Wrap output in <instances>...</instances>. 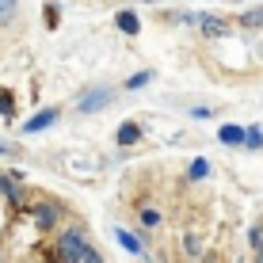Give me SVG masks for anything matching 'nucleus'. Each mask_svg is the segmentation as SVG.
I'll use <instances>...</instances> for the list:
<instances>
[{"label": "nucleus", "mask_w": 263, "mask_h": 263, "mask_svg": "<svg viewBox=\"0 0 263 263\" xmlns=\"http://www.w3.org/2000/svg\"><path fill=\"white\" fill-rule=\"evenodd\" d=\"M88 244H92V229H88L80 217H72V221H65V225H61V229L46 240L42 256H46V263H80Z\"/></svg>", "instance_id": "nucleus-1"}, {"label": "nucleus", "mask_w": 263, "mask_h": 263, "mask_svg": "<svg viewBox=\"0 0 263 263\" xmlns=\"http://www.w3.org/2000/svg\"><path fill=\"white\" fill-rule=\"evenodd\" d=\"M27 221H31V229L34 233H42V237H53V233L61 229L65 221H72V206L65 202V198H58V195H42L39 191V198H31V206H27Z\"/></svg>", "instance_id": "nucleus-2"}, {"label": "nucleus", "mask_w": 263, "mask_h": 263, "mask_svg": "<svg viewBox=\"0 0 263 263\" xmlns=\"http://www.w3.org/2000/svg\"><path fill=\"white\" fill-rule=\"evenodd\" d=\"M122 88H115V84H107V80H99V84H88L84 92H77V99H72V111L77 115H103L107 107L119 99Z\"/></svg>", "instance_id": "nucleus-3"}, {"label": "nucleus", "mask_w": 263, "mask_h": 263, "mask_svg": "<svg viewBox=\"0 0 263 263\" xmlns=\"http://www.w3.org/2000/svg\"><path fill=\"white\" fill-rule=\"evenodd\" d=\"M31 195H34V191H27V183H20L8 168H0V198H4V206H8L12 214H27Z\"/></svg>", "instance_id": "nucleus-4"}, {"label": "nucleus", "mask_w": 263, "mask_h": 263, "mask_svg": "<svg viewBox=\"0 0 263 263\" xmlns=\"http://www.w3.org/2000/svg\"><path fill=\"white\" fill-rule=\"evenodd\" d=\"M198 39L202 42H225L237 27H233L229 15H221V12H210V8H202V15H198Z\"/></svg>", "instance_id": "nucleus-5"}, {"label": "nucleus", "mask_w": 263, "mask_h": 263, "mask_svg": "<svg viewBox=\"0 0 263 263\" xmlns=\"http://www.w3.org/2000/svg\"><path fill=\"white\" fill-rule=\"evenodd\" d=\"M111 237H115V244H119L126 256H134V259H149V244L141 240V233H138V229H130V225H115Z\"/></svg>", "instance_id": "nucleus-6"}, {"label": "nucleus", "mask_w": 263, "mask_h": 263, "mask_svg": "<svg viewBox=\"0 0 263 263\" xmlns=\"http://www.w3.org/2000/svg\"><path fill=\"white\" fill-rule=\"evenodd\" d=\"M58 122H61V107L50 103V107H39L34 115H27L20 122V134H42V130H50V126H58Z\"/></svg>", "instance_id": "nucleus-7"}, {"label": "nucleus", "mask_w": 263, "mask_h": 263, "mask_svg": "<svg viewBox=\"0 0 263 263\" xmlns=\"http://www.w3.org/2000/svg\"><path fill=\"white\" fill-rule=\"evenodd\" d=\"M145 141V126L138 119H122L115 126V149H134V145Z\"/></svg>", "instance_id": "nucleus-8"}, {"label": "nucleus", "mask_w": 263, "mask_h": 263, "mask_svg": "<svg viewBox=\"0 0 263 263\" xmlns=\"http://www.w3.org/2000/svg\"><path fill=\"white\" fill-rule=\"evenodd\" d=\"M115 31H119V34H126V39H138V34H141V15L134 12L130 4L115 8Z\"/></svg>", "instance_id": "nucleus-9"}, {"label": "nucleus", "mask_w": 263, "mask_h": 263, "mask_svg": "<svg viewBox=\"0 0 263 263\" xmlns=\"http://www.w3.org/2000/svg\"><path fill=\"white\" fill-rule=\"evenodd\" d=\"M198 15H202V8H183V4H172L168 12H160V20L172 23V27H198Z\"/></svg>", "instance_id": "nucleus-10"}, {"label": "nucleus", "mask_w": 263, "mask_h": 263, "mask_svg": "<svg viewBox=\"0 0 263 263\" xmlns=\"http://www.w3.org/2000/svg\"><path fill=\"white\" fill-rule=\"evenodd\" d=\"M244 134H248V126H240V122H221L214 138L221 141L225 149H244Z\"/></svg>", "instance_id": "nucleus-11"}, {"label": "nucleus", "mask_w": 263, "mask_h": 263, "mask_svg": "<svg viewBox=\"0 0 263 263\" xmlns=\"http://www.w3.org/2000/svg\"><path fill=\"white\" fill-rule=\"evenodd\" d=\"M233 27L237 31H263V4H252L244 12H237L233 15Z\"/></svg>", "instance_id": "nucleus-12"}, {"label": "nucleus", "mask_w": 263, "mask_h": 263, "mask_svg": "<svg viewBox=\"0 0 263 263\" xmlns=\"http://www.w3.org/2000/svg\"><path fill=\"white\" fill-rule=\"evenodd\" d=\"M179 244H183V259H187V263H198V259L206 256V252H210V248H206V240L198 237L195 229H187L183 237H179Z\"/></svg>", "instance_id": "nucleus-13"}, {"label": "nucleus", "mask_w": 263, "mask_h": 263, "mask_svg": "<svg viewBox=\"0 0 263 263\" xmlns=\"http://www.w3.org/2000/svg\"><path fill=\"white\" fill-rule=\"evenodd\" d=\"M214 176V160L210 157H195L191 164L183 172V183H206V179Z\"/></svg>", "instance_id": "nucleus-14"}, {"label": "nucleus", "mask_w": 263, "mask_h": 263, "mask_svg": "<svg viewBox=\"0 0 263 263\" xmlns=\"http://www.w3.org/2000/svg\"><path fill=\"white\" fill-rule=\"evenodd\" d=\"M153 80H157V69H138V72H130L119 88H122V92H141V88H149Z\"/></svg>", "instance_id": "nucleus-15"}, {"label": "nucleus", "mask_w": 263, "mask_h": 263, "mask_svg": "<svg viewBox=\"0 0 263 263\" xmlns=\"http://www.w3.org/2000/svg\"><path fill=\"white\" fill-rule=\"evenodd\" d=\"M160 225H164V217H160L157 206H141V210H138V225H134V229L153 233V229H160Z\"/></svg>", "instance_id": "nucleus-16"}, {"label": "nucleus", "mask_w": 263, "mask_h": 263, "mask_svg": "<svg viewBox=\"0 0 263 263\" xmlns=\"http://www.w3.org/2000/svg\"><path fill=\"white\" fill-rule=\"evenodd\" d=\"M244 149H248V153H263V122H248V134H244Z\"/></svg>", "instance_id": "nucleus-17"}, {"label": "nucleus", "mask_w": 263, "mask_h": 263, "mask_svg": "<svg viewBox=\"0 0 263 263\" xmlns=\"http://www.w3.org/2000/svg\"><path fill=\"white\" fill-rule=\"evenodd\" d=\"M20 23V4H12V0H0V31H8V27Z\"/></svg>", "instance_id": "nucleus-18"}, {"label": "nucleus", "mask_w": 263, "mask_h": 263, "mask_svg": "<svg viewBox=\"0 0 263 263\" xmlns=\"http://www.w3.org/2000/svg\"><path fill=\"white\" fill-rule=\"evenodd\" d=\"M0 119L15 122V92L12 88H0Z\"/></svg>", "instance_id": "nucleus-19"}, {"label": "nucleus", "mask_w": 263, "mask_h": 263, "mask_svg": "<svg viewBox=\"0 0 263 263\" xmlns=\"http://www.w3.org/2000/svg\"><path fill=\"white\" fill-rule=\"evenodd\" d=\"M187 115H191L195 122H210L214 115H217V107L214 103H195V107H187Z\"/></svg>", "instance_id": "nucleus-20"}, {"label": "nucleus", "mask_w": 263, "mask_h": 263, "mask_svg": "<svg viewBox=\"0 0 263 263\" xmlns=\"http://www.w3.org/2000/svg\"><path fill=\"white\" fill-rule=\"evenodd\" d=\"M0 157H8V160H20V157H23V145H20V141H8V138H0Z\"/></svg>", "instance_id": "nucleus-21"}, {"label": "nucleus", "mask_w": 263, "mask_h": 263, "mask_svg": "<svg viewBox=\"0 0 263 263\" xmlns=\"http://www.w3.org/2000/svg\"><path fill=\"white\" fill-rule=\"evenodd\" d=\"M244 240H248V248L256 252L259 244H263V221H256V225H248V233H244Z\"/></svg>", "instance_id": "nucleus-22"}, {"label": "nucleus", "mask_w": 263, "mask_h": 263, "mask_svg": "<svg viewBox=\"0 0 263 263\" xmlns=\"http://www.w3.org/2000/svg\"><path fill=\"white\" fill-rule=\"evenodd\" d=\"M42 12H46V27H50V31H53V27H58V23H61V8H58V4H53V0H50V4H46V8H42Z\"/></svg>", "instance_id": "nucleus-23"}, {"label": "nucleus", "mask_w": 263, "mask_h": 263, "mask_svg": "<svg viewBox=\"0 0 263 263\" xmlns=\"http://www.w3.org/2000/svg\"><path fill=\"white\" fill-rule=\"evenodd\" d=\"M80 263H107V256L96 248V244H88V248H84V259H80Z\"/></svg>", "instance_id": "nucleus-24"}, {"label": "nucleus", "mask_w": 263, "mask_h": 263, "mask_svg": "<svg viewBox=\"0 0 263 263\" xmlns=\"http://www.w3.org/2000/svg\"><path fill=\"white\" fill-rule=\"evenodd\" d=\"M198 263H225V259H221V256H217V252H206V256H202V259H198Z\"/></svg>", "instance_id": "nucleus-25"}, {"label": "nucleus", "mask_w": 263, "mask_h": 263, "mask_svg": "<svg viewBox=\"0 0 263 263\" xmlns=\"http://www.w3.org/2000/svg\"><path fill=\"white\" fill-rule=\"evenodd\" d=\"M141 4H157V0H141Z\"/></svg>", "instance_id": "nucleus-26"}, {"label": "nucleus", "mask_w": 263, "mask_h": 263, "mask_svg": "<svg viewBox=\"0 0 263 263\" xmlns=\"http://www.w3.org/2000/svg\"><path fill=\"white\" fill-rule=\"evenodd\" d=\"M115 4H119V8H122V4H126V0H115Z\"/></svg>", "instance_id": "nucleus-27"}, {"label": "nucleus", "mask_w": 263, "mask_h": 263, "mask_svg": "<svg viewBox=\"0 0 263 263\" xmlns=\"http://www.w3.org/2000/svg\"><path fill=\"white\" fill-rule=\"evenodd\" d=\"M12 4H20V0H12Z\"/></svg>", "instance_id": "nucleus-28"}, {"label": "nucleus", "mask_w": 263, "mask_h": 263, "mask_svg": "<svg viewBox=\"0 0 263 263\" xmlns=\"http://www.w3.org/2000/svg\"><path fill=\"white\" fill-rule=\"evenodd\" d=\"M248 263H256V259H248Z\"/></svg>", "instance_id": "nucleus-29"}]
</instances>
